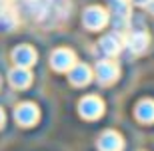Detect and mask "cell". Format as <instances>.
<instances>
[{"instance_id": "6da1fadb", "label": "cell", "mask_w": 154, "mask_h": 151, "mask_svg": "<svg viewBox=\"0 0 154 151\" xmlns=\"http://www.w3.org/2000/svg\"><path fill=\"white\" fill-rule=\"evenodd\" d=\"M134 2H138V4H148V2H152V0H134Z\"/></svg>"}, {"instance_id": "7a4b0ae2", "label": "cell", "mask_w": 154, "mask_h": 151, "mask_svg": "<svg viewBox=\"0 0 154 151\" xmlns=\"http://www.w3.org/2000/svg\"><path fill=\"white\" fill-rule=\"evenodd\" d=\"M152 12H154V2H152Z\"/></svg>"}]
</instances>
